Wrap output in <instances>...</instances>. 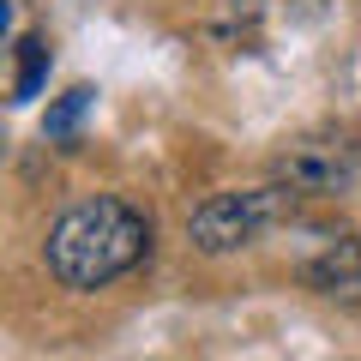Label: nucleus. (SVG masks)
<instances>
[{
  "mask_svg": "<svg viewBox=\"0 0 361 361\" xmlns=\"http://www.w3.org/2000/svg\"><path fill=\"white\" fill-rule=\"evenodd\" d=\"M295 187L289 180H271V187H247V193H211L205 205L187 217V235H193L199 253H235V247L259 241L265 229L295 211Z\"/></svg>",
  "mask_w": 361,
  "mask_h": 361,
  "instance_id": "f03ea898",
  "label": "nucleus"
},
{
  "mask_svg": "<svg viewBox=\"0 0 361 361\" xmlns=\"http://www.w3.org/2000/svg\"><path fill=\"white\" fill-rule=\"evenodd\" d=\"M277 180H289L295 193H349L355 180V157L337 145H295L277 157Z\"/></svg>",
  "mask_w": 361,
  "mask_h": 361,
  "instance_id": "7ed1b4c3",
  "label": "nucleus"
},
{
  "mask_svg": "<svg viewBox=\"0 0 361 361\" xmlns=\"http://www.w3.org/2000/svg\"><path fill=\"white\" fill-rule=\"evenodd\" d=\"M301 277H307V289L325 295V301H361V241L355 235H337L325 253L307 259Z\"/></svg>",
  "mask_w": 361,
  "mask_h": 361,
  "instance_id": "20e7f679",
  "label": "nucleus"
},
{
  "mask_svg": "<svg viewBox=\"0 0 361 361\" xmlns=\"http://www.w3.org/2000/svg\"><path fill=\"white\" fill-rule=\"evenodd\" d=\"M90 103H97V90H90V85H73V90L61 97V103H54L49 115H42V133H49L54 145H66V139L78 133V121L90 115Z\"/></svg>",
  "mask_w": 361,
  "mask_h": 361,
  "instance_id": "423d86ee",
  "label": "nucleus"
},
{
  "mask_svg": "<svg viewBox=\"0 0 361 361\" xmlns=\"http://www.w3.org/2000/svg\"><path fill=\"white\" fill-rule=\"evenodd\" d=\"M49 37H18L13 42V103H30V97H42V85H49Z\"/></svg>",
  "mask_w": 361,
  "mask_h": 361,
  "instance_id": "39448f33",
  "label": "nucleus"
},
{
  "mask_svg": "<svg viewBox=\"0 0 361 361\" xmlns=\"http://www.w3.org/2000/svg\"><path fill=\"white\" fill-rule=\"evenodd\" d=\"M145 253H151V217L115 193L85 199L66 217H54L49 241H42L49 277L66 289H103L127 277L133 265H145Z\"/></svg>",
  "mask_w": 361,
  "mask_h": 361,
  "instance_id": "f257e3e1",
  "label": "nucleus"
}]
</instances>
